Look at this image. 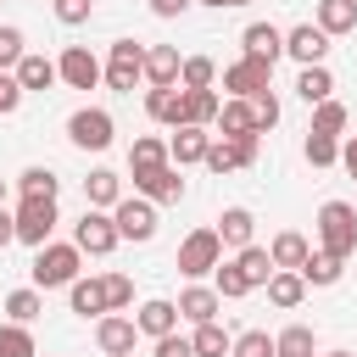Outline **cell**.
Returning a JSON list of instances; mask_svg holds the SVG:
<instances>
[{
	"instance_id": "cell-36",
	"label": "cell",
	"mask_w": 357,
	"mask_h": 357,
	"mask_svg": "<svg viewBox=\"0 0 357 357\" xmlns=\"http://www.w3.org/2000/svg\"><path fill=\"white\" fill-rule=\"evenodd\" d=\"M212 284H218V296H223V301L251 296V279L240 273V262H218V268H212Z\"/></svg>"
},
{
	"instance_id": "cell-50",
	"label": "cell",
	"mask_w": 357,
	"mask_h": 357,
	"mask_svg": "<svg viewBox=\"0 0 357 357\" xmlns=\"http://www.w3.org/2000/svg\"><path fill=\"white\" fill-rule=\"evenodd\" d=\"M11 240H17V212H6V206H0V251H6Z\"/></svg>"
},
{
	"instance_id": "cell-46",
	"label": "cell",
	"mask_w": 357,
	"mask_h": 357,
	"mask_svg": "<svg viewBox=\"0 0 357 357\" xmlns=\"http://www.w3.org/2000/svg\"><path fill=\"white\" fill-rule=\"evenodd\" d=\"M50 11H56V22H67V28H78V22H89V11H95V0H50Z\"/></svg>"
},
{
	"instance_id": "cell-5",
	"label": "cell",
	"mask_w": 357,
	"mask_h": 357,
	"mask_svg": "<svg viewBox=\"0 0 357 357\" xmlns=\"http://www.w3.org/2000/svg\"><path fill=\"white\" fill-rule=\"evenodd\" d=\"M117 218L112 212H100V206H84V218L73 223V245L78 251H89V257H112L117 251Z\"/></svg>"
},
{
	"instance_id": "cell-29",
	"label": "cell",
	"mask_w": 357,
	"mask_h": 357,
	"mask_svg": "<svg viewBox=\"0 0 357 357\" xmlns=\"http://www.w3.org/2000/svg\"><path fill=\"white\" fill-rule=\"evenodd\" d=\"M296 95H301L307 106H318V100H329V95H335V73H329L324 61H312V67H301V78H296Z\"/></svg>"
},
{
	"instance_id": "cell-51",
	"label": "cell",
	"mask_w": 357,
	"mask_h": 357,
	"mask_svg": "<svg viewBox=\"0 0 357 357\" xmlns=\"http://www.w3.org/2000/svg\"><path fill=\"white\" fill-rule=\"evenodd\" d=\"M340 167L357 178V134H351V139H340Z\"/></svg>"
},
{
	"instance_id": "cell-13",
	"label": "cell",
	"mask_w": 357,
	"mask_h": 357,
	"mask_svg": "<svg viewBox=\"0 0 357 357\" xmlns=\"http://www.w3.org/2000/svg\"><path fill=\"white\" fill-rule=\"evenodd\" d=\"M240 50L273 67V61L284 56V28H273V22H245V33H240Z\"/></svg>"
},
{
	"instance_id": "cell-8",
	"label": "cell",
	"mask_w": 357,
	"mask_h": 357,
	"mask_svg": "<svg viewBox=\"0 0 357 357\" xmlns=\"http://www.w3.org/2000/svg\"><path fill=\"white\" fill-rule=\"evenodd\" d=\"M112 218H117V234L134 240V245H145L156 234V201H145V195H123L112 206Z\"/></svg>"
},
{
	"instance_id": "cell-2",
	"label": "cell",
	"mask_w": 357,
	"mask_h": 357,
	"mask_svg": "<svg viewBox=\"0 0 357 357\" xmlns=\"http://www.w3.org/2000/svg\"><path fill=\"white\" fill-rule=\"evenodd\" d=\"M218 262H223V240H218V229H190V234L178 240L173 268H178L184 279H206Z\"/></svg>"
},
{
	"instance_id": "cell-52",
	"label": "cell",
	"mask_w": 357,
	"mask_h": 357,
	"mask_svg": "<svg viewBox=\"0 0 357 357\" xmlns=\"http://www.w3.org/2000/svg\"><path fill=\"white\" fill-rule=\"evenodd\" d=\"M201 6H212V11H229V6H234V0H201Z\"/></svg>"
},
{
	"instance_id": "cell-42",
	"label": "cell",
	"mask_w": 357,
	"mask_h": 357,
	"mask_svg": "<svg viewBox=\"0 0 357 357\" xmlns=\"http://www.w3.org/2000/svg\"><path fill=\"white\" fill-rule=\"evenodd\" d=\"M229 357H279V351H273V335L268 329H245V335H234V351Z\"/></svg>"
},
{
	"instance_id": "cell-53",
	"label": "cell",
	"mask_w": 357,
	"mask_h": 357,
	"mask_svg": "<svg viewBox=\"0 0 357 357\" xmlns=\"http://www.w3.org/2000/svg\"><path fill=\"white\" fill-rule=\"evenodd\" d=\"M0 206H6V178H0Z\"/></svg>"
},
{
	"instance_id": "cell-20",
	"label": "cell",
	"mask_w": 357,
	"mask_h": 357,
	"mask_svg": "<svg viewBox=\"0 0 357 357\" xmlns=\"http://www.w3.org/2000/svg\"><path fill=\"white\" fill-rule=\"evenodd\" d=\"M67 301H73L78 318H106V312H112V307H106V284H100V279H84V273L67 284Z\"/></svg>"
},
{
	"instance_id": "cell-3",
	"label": "cell",
	"mask_w": 357,
	"mask_h": 357,
	"mask_svg": "<svg viewBox=\"0 0 357 357\" xmlns=\"http://www.w3.org/2000/svg\"><path fill=\"white\" fill-rule=\"evenodd\" d=\"M318 251H335V257L357 251V212L346 201H324L318 206Z\"/></svg>"
},
{
	"instance_id": "cell-11",
	"label": "cell",
	"mask_w": 357,
	"mask_h": 357,
	"mask_svg": "<svg viewBox=\"0 0 357 357\" xmlns=\"http://www.w3.org/2000/svg\"><path fill=\"white\" fill-rule=\"evenodd\" d=\"M134 340H139V324H134V318H123V312L95 318V346H100L106 357H134Z\"/></svg>"
},
{
	"instance_id": "cell-37",
	"label": "cell",
	"mask_w": 357,
	"mask_h": 357,
	"mask_svg": "<svg viewBox=\"0 0 357 357\" xmlns=\"http://www.w3.org/2000/svg\"><path fill=\"white\" fill-rule=\"evenodd\" d=\"M39 312H45L39 284H33V290H11V296H6V318H11V324H33Z\"/></svg>"
},
{
	"instance_id": "cell-33",
	"label": "cell",
	"mask_w": 357,
	"mask_h": 357,
	"mask_svg": "<svg viewBox=\"0 0 357 357\" xmlns=\"http://www.w3.org/2000/svg\"><path fill=\"white\" fill-rule=\"evenodd\" d=\"M234 262H240V273L251 279V290L273 279V257H268V245H240V251H234Z\"/></svg>"
},
{
	"instance_id": "cell-18",
	"label": "cell",
	"mask_w": 357,
	"mask_h": 357,
	"mask_svg": "<svg viewBox=\"0 0 357 357\" xmlns=\"http://www.w3.org/2000/svg\"><path fill=\"white\" fill-rule=\"evenodd\" d=\"M262 290H268V301H273L279 312H296V307L307 301V279H301L296 268H273V279H268Z\"/></svg>"
},
{
	"instance_id": "cell-4",
	"label": "cell",
	"mask_w": 357,
	"mask_h": 357,
	"mask_svg": "<svg viewBox=\"0 0 357 357\" xmlns=\"http://www.w3.org/2000/svg\"><path fill=\"white\" fill-rule=\"evenodd\" d=\"M139 78H145V45L139 39H112V50H106V89L134 95Z\"/></svg>"
},
{
	"instance_id": "cell-38",
	"label": "cell",
	"mask_w": 357,
	"mask_h": 357,
	"mask_svg": "<svg viewBox=\"0 0 357 357\" xmlns=\"http://www.w3.org/2000/svg\"><path fill=\"white\" fill-rule=\"evenodd\" d=\"M201 167H206V173H218V178H223V173H234V167H240V151H234V139L212 134V145H206V162H201Z\"/></svg>"
},
{
	"instance_id": "cell-28",
	"label": "cell",
	"mask_w": 357,
	"mask_h": 357,
	"mask_svg": "<svg viewBox=\"0 0 357 357\" xmlns=\"http://www.w3.org/2000/svg\"><path fill=\"white\" fill-rule=\"evenodd\" d=\"M218 134H223V139H234V134H257V117H251V100H240V95H229V100L218 106Z\"/></svg>"
},
{
	"instance_id": "cell-21",
	"label": "cell",
	"mask_w": 357,
	"mask_h": 357,
	"mask_svg": "<svg viewBox=\"0 0 357 357\" xmlns=\"http://www.w3.org/2000/svg\"><path fill=\"white\" fill-rule=\"evenodd\" d=\"M134 324H139V335H173L178 329V301H162V296H151L139 312H134Z\"/></svg>"
},
{
	"instance_id": "cell-40",
	"label": "cell",
	"mask_w": 357,
	"mask_h": 357,
	"mask_svg": "<svg viewBox=\"0 0 357 357\" xmlns=\"http://www.w3.org/2000/svg\"><path fill=\"white\" fill-rule=\"evenodd\" d=\"M346 123H351V112H346V106H340V100H335V95H329V100H318V106H312V128H318V134H340V128H346Z\"/></svg>"
},
{
	"instance_id": "cell-1",
	"label": "cell",
	"mask_w": 357,
	"mask_h": 357,
	"mask_svg": "<svg viewBox=\"0 0 357 357\" xmlns=\"http://www.w3.org/2000/svg\"><path fill=\"white\" fill-rule=\"evenodd\" d=\"M78 262H84V251H78L73 240H67V245H61V240H45V245L33 251V268H28V273H33L39 290H67V284L78 279Z\"/></svg>"
},
{
	"instance_id": "cell-10",
	"label": "cell",
	"mask_w": 357,
	"mask_h": 357,
	"mask_svg": "<svg viewBox=\"0 0 357 357\" xmlns=\"http://www.w3.org/2000/svg\"><path fill=\"white\" fill-rule=\"evenodd\" d=\"M273 84V67L268 61H257V56H240V61H229L223 67V89L229 95H240V100H251L257 89H268Z\"/></svg>"
},
{
	"instance_id": "cell-17",
	"label": "cell",
	"mask_w": 357,
	"mask_h": 357,
	"mask_svg": "<svg viewBox=\"0 0 357 357\" xmlns=\"http://www.w3.org/2000/svg\"><path fill=\"white\" fill-rule=\"evenodd\" d=\"M173 156H167V139L162 134H134V145H128V173L139 178V173H156V167H167Z\"/></svg>"
},
{
	"instance_id": "cell-48",
	"label": "cell",
	"mask_w": 357,
	"mask_h": 357,
	"mask_svg": "<svg viewBox=\"0 0 357 357\" xmlns=\"http://www.w3.org/2000/svg\"><path fill=\"white\" fill-rule=\"evenodd\" d=\"M22 95H28V89L17 84V73H0V117H11V112L22 106Z\"/></svg>"
},
{
	"instance_id": "cell-45",
	"label": "cell",
	"mask_w": 357,
	"mask_h": 357,
	"mask_svg": "<svg viewBox=\"0 0 357 357\" xmlns=\"http://www.w3.org/2000/svg\"><path fill=\"white\" fill-rule=\"evenodd\" d=\"M100 284H106V307H112V312L134 307V279H128V273H100Z\"/></svg>"
},
{
	"instance_id": "cell-15",
	"label": "cell",
	"mask_w": 357,
	"mask_h": 357,
	"mask_svg": "<svg viewBox=\"0 0 357 357\" xmlns=\"http://www.w3.org/2000/svg\"><path fill=\"white\" fill-rule=\"evenodd\" d=\"M178 67H184V56L173 45H145V84L151 89H173L178 84Z\"/></svg>"
},
{
	"instance_id": "cell-34",
	"label": "cell",
	"mask_w": 357,
	"mask_h": 357,
	"mask_svg": "<svg viewBox=\"0 0 357 357\" xmlns=\"http://www.w3.org/2000/svg\"><path fill=\"white\" fill-rule=\"evenodd\" d=\"M346 273V257H335V251H312L307 262H301V279L307 284H335Z\"/></svg>"
},
{
	"instance_id": "cell-44",
	"label": "cell",
	"mask_w": 357,
	"mask_h": 357,
	"mask_svg": "<svg viewBox=\"0 0 357 357\" xmlns=\"http://www.w3.org/2000/svg\"><path fill=\"white\" fill-rule=\"evenodd\" d=\"M251 117H257V134H268V128L279 123V95H273V84L251 95Z\"/></svg>"
},
{
	"instance_id": "cell-22",
	"label": "cell",
	"mask_w": 357,
	"mask_h": 357,
	"mask_svg": "<svg viewBox=\"0 0 357 357\" xmlns=\"http://www.w3.org/2000/svg\"><path fill=\"white\" fill-rule=\"evenodd\" d=\"M17 84H22V89H39V95H45L50 84H61V67H56L50 56H39V50H28V56L17 61Z\"/></svg>"
},
{
	"instance_id": "cell-14",
	"label": "cell",
	"mask_w": 357,
	"mask_h": 357,
	"mask_svg": "<svg viewBox=\"0 0 357 357\" xmlns=\"http://www.w3.org/2000/svg\"><path fill=\"white\" fill-rule=\"evenodd\" d=\"M206 145H212V134L201 123H178L167 139V156H173V167H190V162H206Z\"/></svg>"
},
{
	"instance_id": "cell-31",
	"label": "cell",
	"mask_w": 357,
	"mask_h": 357,
	"mask_svg": "<svg viewBox=\"0 0 357 357\" xmlns=\"http://www.w3.org/2000/svg\"><path fill=\"white\" fill-rule=\"evenodd\" d=\"M273 351H279V357H318V335H312L307 324H290V329L273 335Z\"/></svg>"
},
{
	"instance_id": "cell-19",
	"label": "cell",
	"mask_w": 357,
	"mask_h": 357,
	"mask_svg": "<svg viewBox=\"0 0 357 357\" xmlns=\"http://www.w3.org/2000/svg\"><path fill=\"white\" fill-rule=\"evenodd\" d=\"M218 307H223L218 284H190V290H178V318H190V324H212Z\"/></svg>"
},
{
	"instance_id": "cell-54",
	"label": "cell",
	"mask_w": 357,
	"mask_h": 357,
	"mask_svg": "<svg viewBox=\"0 0 357 357\" xmlns=\"http://www.w3.org/2000/svg\"><path fill=\"white\" fill-rule=\"evenodd\" d=\"M324 357H351V351H324Z\"/></svg>"
},
{
	"instance_id": "cell-7",
	"label": "cell",
	"mask_w": 357,
	"mask_h": 357,
	"mask_svg": "<svg viewBox=\"0 0 357 357\" xmlns=\"http://www.w3.org/2000/svg\"><path fill=\"white\" fill-rule=\"evenodd\" d=\"M56 223H61V218H56V201H50V195H22V206H17V240H22V245L39 251V245L56 234Z\"/></svg>"
},
{
	"instance_id": "cell-55",
	"label": "cell",
	"mask_w": 357,
	"mask_h": 357,
	"mask_svg": "<svg viewBox=\"0 0 357 357\" xmlns=\"http://www.w3.org/2000/svg\"><path fill=\"white\" fill-rule=\"evenodd\" d=\"M234 6H251V0H234Z\"/></svg>"
},
{
	"instance_id": "cell-25",
	"label": "cell",
	"mask_w": 357,
	"mask_h": 357,
	"mask_svg": "<svg viewBox=\"0 0 357 357\" xmlns=\"http://www.w3.org/2000/svg\"><path fill=\"white\" fill-rule=\"evenodd\" d=\"M145 117L178 128V123H184V95H178V84H173V89H145Z\"/></svg>"
},
{
	"instance_id": "cell-26",
	"label": "cell",
	"mask_w": 357,
	"mask_h": 357,
	"mask_svg": "<svg viewBox=\"0 0 357 357\" xmlns=\"http://www.w3.org/2000/svg\"><path fill=\"white\" fill-rule=\"evenodd\" d=\"M84 201H89V206H100V212H112V206L123 201V178H117L112 167H95V173L84 178Z\"/></svg>"
},
{
	"instance_id": "cell-39",
	"label": "cell",
	"mask_w": 357,
	"mask_h": 357,
	"mask_svg": "<svg viewBox=\"0 0 357 357\" xmlns=\"http://www.w3.org/2000/svg\"><path fill=\"white\" fill-rule=\"evenodd\" d=\"M0 357H39L33 351V335H28V324H0Z\"/></svg>"
},
{
	"instance_id": "cell-32",
	"label": "cell",
	"mask_w": 357,
	"mask_h": 357,
	"mask_svg": "<svg viewBox=\"0 0 357 357\" xmlns=\"http://www.w3.org/2000/svg\"><path fill=\"white\" fill-rule=\"evenodd\" d=\"M301 156H307L312 167H335V162H340V134H318V128H307Z\"/></svg>"
},
{
	"instance_id": "cell-12",
	"label": "cell",
	"mask_w": 357,
	"mask_h": 357,
	"mask_svg": "<svg viewBox=\"0 0 357 357\" xmlns=\"http://www.w3.org/2000/svg\"><path fill=\"white\" fill-rule=\"evenodd\" d=\"M284 56H296L301 67H312V61L329 56V33L318 22H296V28H284Z\"/></svg>"
},
{
	"instance_id": "cell-47",
	"label": "cell",
	"mask_w": 357,
	"mask_h": 357,
	"mask_svg": "<svg viewBox=\"0 0 357 357\" xmlns=\"http://www.w3.org/2000/svg\"><path fill=\"white\" fill-rule=\"evenodd\" d=\"M151 357H195V340H184L178 329L173 335H156L151 340Z\"/></svg>"
},
{
	"instance_id": "cell-24",
	"label": "cell",
	"mask_w": 357,
	"mask_h": 357,
	"mask_svg": "<svg viewBox=\"0 0 357 357\" xmlns=\"http://www.w3.org/2000/svg\"><path fill=\"white\" fill-rule=\"evenodd\" d=\"M268 257H273V268H296V273H301V262L312 257V245H307V234H296V229H279V234L268 240Z\"/></svg>"
},
{
	"instance_id": "cell-23",
	"label": "cell",
	"mask_w": 357,
	"mask_h": 357,
	"mask_svg": "<svg viewBox=\"0 0 357 357\" xmlns=\"http://www.w3.org/2000/svg\"><path fill=\"white\" fill-rule=\"evenodd\" d=\"M212 229H218V240H223V245H234V251H240V245H251L257 218H251V206H223V218H218Z\"/></svg>"
},
{
	"instance_id": "cell-6",
	"label": "cell",
	"mask_w": 357,
	"mask_h": 357,
	"mask_svg": "<svg viewBox=\"0 0 357 357\" xmlns=\"http://www.w3.org/2000/svg\"><path fill=\"white\" fill-rule=\"evenodd\" d=\"M112 134H117V123H112L106 106H78V112L67 117V139H73L78 151H106Z\"/></svg>"
},
{
	"instance_id": "cell-41",
	"label": "cell",
	"mask_w": 357,
	"mask_h": 357,
	"mask_svg": "<svg viewBox=\"0 0 357 357\" xmlns=\"http://www.w3.org/2000/svg\"><path fill=\"white\" fill-rule=\"evenodd\" d=\"M17 190H22V195H50V201H56V190H61V178H56L50 167H22V178H17Z\"/></svg>"
},
{
	"instance_id": "cell-49",
	"label": "cell",
	"mask_w": 357,
	"mask_h": 357,
	"mask_svg": "<svg viewBox=\"0 0 357 357\" xmlns=\"http://www.w3.org/2000/svg\"><path fill=\"white\" fill-rule=\"evenodd\" d=\"M190 6H195V0H151V11H156V17H184Z\"/></svg>"
},
{
	"instance_id": "cell-16",
	"label": "cell",
	"mask_w": 357,
	"mask_h": 357,
	"mask_svg": "<svg viewBox=\"0 0 357 357\" xmlns=\"http://www.w3.org/2000/svg\"><path fill=\"white\" fill-rule=\"evenodd\" d=\"M134 190H139L145 201H156V206L184 201V178H178V167H173V162H167V167H156V173H139V178H134Z\"/></svg>"
},
{
	"instance_id": "cell-27",
	"label": "cell",
	"mask_w": 357,
	"mask_h": 357,
	"mask_svg": "<svg viewBox=\"0 0 357 357\" xmlns=\"http://www.w3.org/2000/svg\"><path fill=\"white\" fill-rule=\"evenodd\" d=\"M329 39L335 33H357V0H318V17H312Z\"/></svg>"
},
{
	"instance_id": "cell-9",
	"label": "cell",
	"mask_w": 357,
	"mask_h": 357,
	"mask_svg": "<svg viewBox=\"0 0 357 357\" xmlns=\"http://www.w3.org/2000/svg\"><path fill=\"white\" fill-rule=\"evenodd\" d=\"M56 67H61V84H67V89H95V84L106 78V67H100V56H95L89 45H67V50L56 56Z\"/></svg>"
},
{
	"instance_id": "cell-30",
	"label": "cell",
	"mask_w": 357,
	"mask_h": 357,
	"mask_svg": "<svg viewBox=\"0 0 357 357\" xmlns=\"http://www.w3.org/2000/svg\"><path fill=\"white\" fill-rule=\"evenodd\" d=\"M190 340H195V357H229V351H234V335H229L218 318H212V324H195Z\"/></svg>"
},
{
	"instance_id": "cell-43",
	"label": "cell",
	"mask_w": 357,
	"mask_h": 357,
	"mask_svg": "<svg viewBox=\"0 0 357 357\" xmlns=\"http://www.w3.org/2000/svg\"><path fill=\"white\" fill-rule=\"evenodd\" d=\"M28 56V45H22V28H11V22H0V73H17V61Z\"/></svg>"
},
{
	"instance_id": "cell-35",
	"label": "cell",
	"mask_w": 357,
	"mask_h": 357,
	"mask_svg": "<svg viewBox=\"0 0 357 357\" xmlns=\"http://www.w3.org/2000/svg\"><path fill=\"white\" fill-rule=\"evenodd\" d=\"M212 84H218V61H212V56H184L178 89H212Z\"/></svg>"
}]
</instances>
